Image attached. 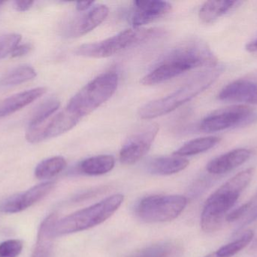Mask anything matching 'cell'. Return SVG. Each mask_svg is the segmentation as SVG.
I'll return each instance as SVG.
<instances>
[{"label":"cell","instance_id":"obj_1","mask_svg":"<svg viewBox=\"0 0 257 257\" xmlns=\"http://www.w3.org/2000/svg\"><path fill=\"white\" fill-rule=\"evenodd\" d=\"M217 64V57L205 42L190 40L165 56L140 82L143 85H155L196 68L211 67Z\"/></svg>","mask_w":257,"mask_h":257},{"label":"cell","instance_id":"obj_2","mask_svg":"<svg viewBox=\"0 0 257 257\" xmlns=\"http://www.w3.org/2000/svg\"><path fill=\"white\" fill-rule=\"evenodd\" d=\"M254 173L253 167L239 172L207 199L201 215V227L204 232L211 233L221 228L228 211L251 182Z\"/></svg>","mask_w":257,"mask_h":257},{"label":"cell","instance_id":"obj_3","mask_svg":"<svg viewBox=\"0 0 257 257\" xmlns=\"http://www.w3.org/2000/svg\"><path fill=\"white\" fill-rule=\"evenodd\" d=\"M224 71V66L215 65L195 74L180 89L168 96L151 101L139 109L143 119H153L168 114L196 98L209 88Z\"/></svg>","mask_w":257,"mask_h":257},{"label":"cell","instance_id":"obj_4","mask_svg":"<svg viewBox=\"0 0 257 257\" xmlns=\"http://www.w3.org/2000/svg\"><path fill=\"white\" fill-rule=\"evenodd\" d=\"M123 200V195H113L88 208L57 220L53 232L54 238L82 232L100 225L118 210Z\"/></svg>","mask_w":257,"mask_h":257},{"label":"cell","instance_id":"obj_5","mask_svg":"<svg viewBox=\"0 0 257 257\" xmlns=\"http://www.w3.org/2000/svg\"><path fill=\"white\" fill-rule=\"evenodd\" d=\"M158 28H133L123 30L115 36L94 43L84 44L77 48V55L92 58H105L124 51L142 42L151 40L163 34Z\"/></svg>","mask_w":257,"mask_h":257},{"label":"cell","instance_id":"obj_6","mask_svg":"<svg viewBox=\"0 0 257 257\" xmlns=\"http://www.w3.org/2000/svg\"><path fill=\"white\" fill-rule=\"evenodd\" d=\"M117 84L118 75L115 72L101 74L72 97L66 108L81 119L108 101L117 90Z\"/></svg>","mask_w":257,"mask_h":257},{"label":"cell","instance_id":"obj_7","mask_svg":"<svg viewBox=\"0 0 257 257\" xmlns=\"http://www.w3.org/2000/svg\"><path fill=\"white\" fill-rule=\"evenodd\" d=\"M187 205V199L183 196H151L139 202L136 212L147 223H165L176 219Z\"/></svg>","mask_w":257,"mask_h":257},{"label":"cell","instance_id":"obj_8","mask_svg":"<svg viewBox=\"0 0 257 257\" xmlns=\"http://www.w3.org/2000/svg\"><path fill=\"white\" fill-rule=\"evenodd\" d=\"M257 122V112L244 104L232 105L214 111L202 119L199 129L205 133H214L231 128H241Z\"/></svg>","mask_w":257,"mask_h":257},{"label":"cell","instance_id":"obj_9","mask_svg":"<svg viewBox=\"0 0 257 257\" xmlns=\"http://www.w3.org/2000/svg\"><path fill=\"white\" fill-rule=\"evenodd\" d=\"M80 119L81 118L65 108L51 120L38 126L28 127L26 138L30 143H36L58 137L72 129Z\"/></svg>","mask_w":257,"mask_h":257},{"label":"cell","instance_id":"obj_10","mask_svg":"<svg viewBox=\"0 0 257 257\" xmlns=\"http://www.w3.org/2000/svg\"><path fill=\"white\" fill-rule=\"evenodd\" d=\"M159 130V125L152 123L133 134L120 149V162L131 165L142 159L151 149Z\"/></svg>","mask_w":257,"mask_h":257},{"label":"cell","instance_id":"obj_11","mask_svg":"<svg viewBox=\"0 0 257 257\" xmlns=\"http://www.w3.org/2000/svg\"><path fill=\"white\" fill-rule=\"evenodd\" d=\"M55 187L53 181L42 183L17 196H12L0 205V211L6 214L21 212L48 196Z\"/></svg>","mask_w":257,"mask_h":257},{"label":"cell","instance_id":"obj_12","mask_svg":"<svg viewBox=\"0 0 257 257\" xmlns=\"http://www.w3.org/2000/svg\"><path fill=\"white\" fill-rule=\"evenodd\" d=\"M172 9V4L166 1H135L130 21L134 28H141L145 24L166 16Z\"/></svg>","mask_w":257,"mask_h":257},{"label":"cell","instance_id":"obj_13","mask_svg":"<svg viewBox=\"0 0 257 257\" xmlns=\"http://www.w3.org/2000/svg\"><path fill=\"white\" fill-rule=\"evenodd\" d=\"M225 102L257 105V81L238 79L225 86L218 95Z\"/></svg>","mask_w":257,"mask_h":257},{"label":"cell","instance_id":"obj_14","mask_svg":"<svg viewBox=\"0 0 257 257\" xmlns=\"http://www.w3.org/2000/svg\"><path fill=\"white\" fill-rule=\"evenodd\" d=\"M109 9L105 5H98L72 21L66 31L69 37H80L100 25L108 17Z\"/></svg>","mask_w":257,"mask_h":257},{"label":"cell","instance_id":"obj_15","mask_svg":"<svg viewBox=\"0 0 257 257\" xmlns=\"http://www.w3.org/2000/svg\"><path fill=\"white\" fill-rule=\"evenodd\" d=\"M251 155L250 149L244 148L233 149L210 161L206 169L212 175H223L245 163Z\"/></svg>","mask_w":257,"mask_h":257},{"label":"cell","instance_id":"obj_16","mask_svg":"<svg viewBox=\"0 0 257 257\" xmlns=\"http://www.w3.org/2000/svg\"><path fill=\"white\" fill-rule=\"evenodd\" d=\"M46 92L45 88H36L12 95L0 102V119L13 114L39 99Z\"/></svg>","mask_w":257,"mask_h":257},{"label":"cell","instance_id":"obj_17","mask_svg":"<svg viewBox=\"0 0 257 257\" xmlns=\"http://www.w3.org/2000/svg\"><path fill=\"white\" fill-rule=\"evenodd\" d=\"M57 217L50 214L42 222L38 232L37 241L31 257H52L54 227Z\"/></svg>","mask_w":257,"mask_h":257},{"label":"cell","instance_id":"obj_18","mask_svg":"<svg viewBox=\"0 0 257 257\" xmlns=\"http://www.w3.org/2000/svg\"><path fill=\"white\" fill-rule=\"evenodd\" d=\"M241 3L242 2L229 0L205 2L199 10V19L204 24H212L220 17L241 6Z\"/></svg>","mask_w":257,"mask_h":257},{"label":"cell","instance_id":"obj_19","mask_svg":"<svg viewBox=\"0 0 257 257\" xmlns=\"http://www.w3.org/2000/svg\"><path fill=\"white\" fill-rule=\"evenodd\" d=\"M189 164L190 161L184 157L173 155L154 158L148 164V170L154 175H171L184 170Z\"/></svg>","mask_w":257,"mask_h":257},{"label":"cell","instance_id":"obj_20","mask_svg":"<svg viewBox=\"0 0 257 257\" xmlns=\"http://www.w3.org/2000/svg\"><path fill=\"white\" fill-rule=\"evenodd\" d=\"M115 160L111 155H101L90 157L81 161L79 169L90 176H99L108 173L114 168Z\"/></svg>","mask_w":257,"mask_h":257},{"label":"cell","instance_id":"obj_21","mask_svg":"<svg viewBox=\"0 0 257 257\" xmlns=\"http://www.w3.org/2000/svg\"><path fill=\"white\" fill-rule=\"evenodd\" d=\"M220 140L221 139L220 137L215 136L194 139L183 145L181 148L174 152V155L184 157L202 153L217 146Z\"/></svg>","mask_w":257,"mask_h":257},{"label":"cell","instance_id":"obj_22","mask_svg":"<svg viewBox=\"0 0 257 257\" xmlns=\"http://www.w3.org/2000/svg\"><path fill=\"white\" fill-rule=\"evenodd\" d=\"M66 165L67 162L63 157H52L38 164L35 170V176L39 180L50 179L63 172Z\"/></svg>","mask_w":257,"mask_h":257},{"label":"cell","instance_id":"obj_23","mask_svg":"<svg viewBox=\"0 0 257 257\" xmlns=\"http://www.w3.org/2000/svg\"><path fill=\"white\" fill-rule=\"evenodd\" d=\"M254 238V232L247 230L238 239L220 247L205 257H232L245 248Z\"/></svg>","mask_w":257,"mask_h":257},{"label":"cell","instance_id":"obj_24","mask_svg":"<svg viewBox=\"0 0 257 257\" xmlns=\"http://www.w3.org/2000/svg\"><path fill=\"white\" fill-rule=\"evenodd\" d=\"M36 76V72L33 67L27 65L18 66L7 72L0 80V85L9 86L18 85L22 83L27 82L33 79Z\"/></svg>","mask_w":257,"mask_h":257},{"label":"cell","instance_id":"obj_25","mask_svg":"<svg viewBox=\"0 0 257 257\" xmlns=\"http://www.w3.org/2000/svg\"><path fill=\"white\" fill-rule=\"evenodd\" d=\"M179 247L172 242H162L148 246L131 257H176Z\"/></svg>","mask_w":257,"mask_h":257},{"label":"cell","instance_id":"obj_26","mask_svg":"<svg viewBox=\"0 0 257 257\" xmlns=\"http://www.w3.org/2000/svg\"><path fill=\"white\" fill-rule=\"evenodd\" d=\"M60 106V101L57 98H51L42 102L32 115L29 122V127H36L42 125L49 119Z\"/></svg>","mask_w":257,"mask_h":257},{"label":"cell","instance_id":"obj_27","mask_svg":"<svg viewBox=\"0 0 257 257\" xmlns=\"http://www.w3.org/2000/svg\"><path fill=\"white\" fill-rule=\"evenodd\" d=\"M21 40V35L17 33L0 36V59L6 57L8 54H12L14 49L19 45Z\"/></svg>","mask_w":257,"mask_h":257},{"label":"cell","instance_id":"obj_28","mask_svg":"<svg viewBox=\"0 0 257 257\" xmlns=\"http://www.w3.org/2000/svg\"><path fill=\"white\" fill-rule=\"evenodd\" d=\"M22 241L11 239L0 244V257H18L22 251Z\"/></svg>","mask_w":257,"mask_h":257},{"label":"cell","instance_id":"obj_29","mask_svg":"<svg viewBox=\"0 0 257 257\" xmlns=\"http://www.w3.org/2000/svg\"><path fill=\"white\" fill-rule=\"evenodd\" d=\"M252 204H253V201L247 202V203L244 204V205L240 206L239 208H238L237 209L234 210L232 212L229 213V214L226 215V221L234 222L235 221V220L241 218L243 215H244V214H245L246 213L250 210V208H251Z\"/></svg>","mask_w":257,"mask_h":257},{"label":"cell","instance_id":"obj_30","mask_svg":"<svg viewBox=\"0 0 257 257\" xmlns=\"http://www.w3.org/2000/svg\"><path fill=\"white\" fill-rule=\"evenodd\" d=\"M257 220V205L256 206L253 207L251 210H250V212L247 214V217L244 218V220H243L242 223H241V225L238 226V227L237 228L236 230L235 231V232H233V235H238L240 232L243 230L246 226L250 225V223H253V222L256 221Z\"/></svg>","mask_w":257,"mask_h":257},{"label":"cell","instance_id":"obj_31","mask_svg":"<svg viewBox=\"0 0 257 257\" xmlns=\"http://www.w3.org/2000/svg\"><path fill=\"white\" fill-rule=\"evenodd\" d=\"M30 49H31V46L29 44H23V45H18L16 48L14 49L12 51V57H23V56L26 55L30 52Z\"/></svg>","mask_w":257,"mask_h":257},{"label":"cell","instance_id":"obj_32","mask_svg":"<svg viewBox=\"0 0 257 257\" xmlns=\"http://www.w3.org/2000/svg\"><path fill=\"white\" fill-rule=\"evenodd\" d=\"M33 4V1L21 0V1H15L14 3V7L18 12H26V11L29 10L32 7Z\"/></svg>","mask_w":257,"mask_h":257},{"label":"cell","instance_id":"obj_33","mask_svg":"<svg viewBox=\"0 0 257 257\" xmlns=\"http://www.w3.org/2000/svg\"><path fill=\"white\" fill-rule=\"evenodd\" d=\"M94 4V2H78L76 3V9L78 12H85L88 10Z\"/></svg>","mask_w":257,"mask_h":257},{"label":"cell","instance_id":"obj_34","mask_svg":"<svg viewBox=\"0 0 257 257\" xmlns=\"http://www.w3.org/2000/svg\"><path fill=\"white\" fill-rule=\"evenodd\" d=\"M245 49L247 50L248 52L257 53V36L254 39H252L251 41L248 42L247 45H245Z\"/></svg>","mask_w":257,"mask_h":257},{"label":"cell","instance_id":"obj_35","mask_svg":"<svg viewBox=\"0 0 257 257\" xmlns=\"http://www.w3.org/2000/svg\"><path fill=\"white\" fill-rule=\"evenodd\" d=\"M251 250H257V238L255 240L254 243L251 247Z\"/></svg>","mask_w":257,"mask_h":257},{"label":"cell","instance_id":"obj_36","mask_svg":"<svg viewBox=\"0 0 257 257\" xmlns=\"http://www.w3.org/2000/svg\"><path fill=\"white\" fill-rule=\"evenodd\" d=\"M257 199V194L256 195V196H255V197L253 198V200H254V199Z\"/></svg>","mask_w":257,"mask_h":257},{"label":"cell","instance_id":"obj_37","mask_svg":"<svg viewBox=\"0 0 257 257\" xmlns=\"http://www.w3.org/2000/svg\"><path fill=\"white\" fill-rule=\"evenodd\" d=\"M2 3H3V2H0V6H1Z\"/></svg>","mask_w":257,"mask_h":257}]
</instances>
